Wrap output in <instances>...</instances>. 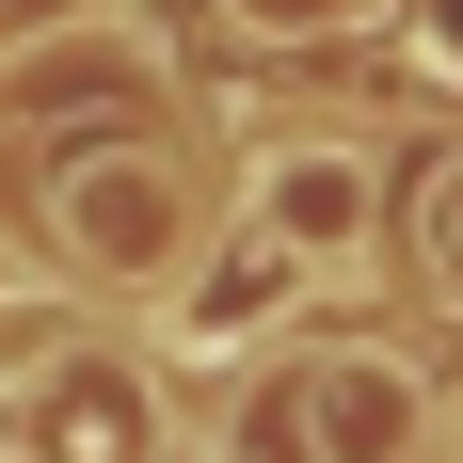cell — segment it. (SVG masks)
Returning <instances> with one entry per match:
<instances>
[{
    "label": "cell",
    "instance_id": "cell-6",
    "mask_svg": "<svg viewBox=\"0 0 463 463\" xmlns=\"http://www.w3.org/2000/svg\"><path fill=\"white\" fill-rule=\"evenodd\" d=\"M128 96H144V33H48V48H16L0 128H64V112H128Z\"/></svg>",
    "mask_w": 463,
    "mask_h": 463
},
{
    "label": "cell",
    "instance_id": "cell-4",
    "mask_svg": "<svg viewBox=\"0 0 463 463\" xmlns=\"http://www.w3.org/2000/svg\"><path fill=\"white\" fill-rule=\"evenodd\" d=\"M160 431H176V416H160V368L96 352V335L33 383V448L48 463H160Z\"/></svg>",
    "mask_w": 463,
    "mask_h": 463
},
{
    "label": "cell",
    "instance_id": "cell-5",
    "mask_svg": "<svg viewBox=\"0 0 463 463\" xmlns=\"http://www.w3.org/2000/svg\"><path fill=\"white\" fill-rule=\"evenodd\" d=\"M304 288H320V272H304V256H272V240L240 224V240H208V256H192V272H176V304H160V320H176L192 352H272V335H288V304H304Z\"/></svg>",
    "mask_w": 463,
    "mask_h": 463
},
{
    "label": "cell",
    "instance_id": "cell-2",
    "mask_svg": "<svg viewBox=\"0 0 463 463\" xmlns=\"http://www.w3.org/2000/svg\"><path fill=\"white\" fill-rule=\"evenodd\" d=\"M240 224L272 240V256H304V272H368V240H383V144L368 128H272L256 160H240Z\"/></svg>",
    "mask_w": 463,
    "mask_h": 463
},
{
    "label": "cell",
    "instance_id": "cell-9",
    "mask_svg": "<svg viewBox=\"0 0 463 463\" xmlns=\"http://www.w3.org/2000/svg\"><path fill=\"white\" fill-rule=\"evenodd\" d=\"M400 33H416L431 80H463V0H400Z\"/></svg>",
    "mask_w": 463,
    "mask_h": 463
},
{
    "label": "cell",
    "instance_id": "cell-3",
    "mask_svg": "<svg viewBox=\"0 0 463 463\" xmlns=\"http://www.w3.org/2000/svg\"><path fill=\"white\" fill-rule=\"evenodd\" d=\"M304 463H431V368L416 352H288Z\"/></svg>",
    "mask_w": 463,
    "mask_h": 463
},
{
    "label": "cell",
    "instance_id": "cell-8",
    "mask_svg": "<svg viewBox=\"0 0 463 463\" xmlns=\"http://www.w3.org/2000/svg\"><path fill=\"white\" fill-rule=\"evenodd\" d=\"M416 240H431V288L463 304V144H448V176L416 192Z\"/></svg>",
    "mask_w": 463,
    "mask_h": 463
},
{
    "label": "cell",
    "instance_id": "cell-7",
    "mask_svg": "<svg viewBox=\"0 0 463 463\" xmlns=\"http://www.w3.org/2000/svg\"><path fill=\"white\" fill-rule=\"evenodd\" d=\"M224 33H256V48H320V33H352L368 0H208Z\"/></svg>",
    "mask_w": 463,
    "mask_h": 463
},
{
    "label": "cell",
    "instance_id": "cell-1",
    "mask_svg": "<svg viewBox=\"0 0 463 463\" xmlns=\"http://www.w3.org/2000/svg\"><path fill=\"white\" fill-rule=\"evenodd\" d=\"M33 240L64 256V288H112V304H176V272L224 240V192H192L176 144H64L33 192Z\"/></svg>",
    "mask_w": 463,
    "mask_h": 463
}]
</instances>
